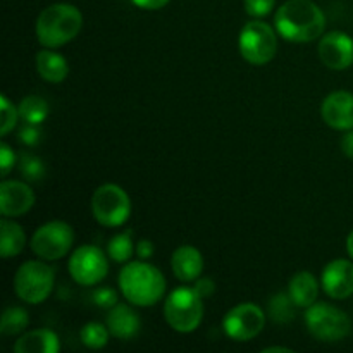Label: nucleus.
Here are the masks:
<instances>
[{"label":"nucleus","mask_w":353,"mask_h":353,"mask_svg":"<svg viewBox=\"0 0 353 353\" xmlns=\"http://www.w3.org/2000/svg\"><path fill=\"white\" fill-rule=\"evenodd\" d=\"M276 31L293 43H310L326 30V16L312 0H288L276 10Z\"/></svg>","instance_id":"f257e3e1"},{"label":"nucleus","mask_w":353,"mask_h":353,"mask_svg":"<svg viewBox=\"0 0 353 353\" xmlns=\"http://www.w3.org/2000/svg\"><path fill=\"white\" fill-rule=\"evenodd\" d=\"M164 274L147 261L126 262L119 272V290L124 299L137 307H152L165 293Z\"/></svg>","instance_id":"f03ea898"},{"label":"nucleus","mask_w":353,"mask_h":353,"mask_svg":"<svg viewBox=\"0 0 353 353\" xmlns=\"http://www.w3.org/2000/svg\"><path fill=\"white\" fill-rule=\"evenodd\" d=\"M83 28L81 10L71 3H52L37 17L34 33L45 48H59L74 40Z\"/></svg>","instance_id":"7ed1b4c3"},{"label":"nucleus","mask_w":353,"mask_h":353,"mask_svg":"<svg viewBox=\"0 0 353 353\" xmlns=\"http://www.w3.org/2000/svg\"><path fill=\"white\" fill-rule=\"evenodd\" d=\"M164 319L178 333H193L203 319V299L195 288H176L164 303Z\"/></svg>","instance_id":"20e7f679"},{"label":"nucleus","mask_w":353,"mask_h":353,"mask_svg":"<svg viewBox=\"0 0 353 353\" xmlns=\"http://www.w3.org/2000/svg\"><path fill=\"white\" fill-rule=\"evenodd\" d=\"M55 283V271L41 261H28L14 274V292L30 305H38L50 296Z\"/></svg>","instance_id":"39448f33"},{"label":"nucleus","mask_w":353,"mask_h":353,"mask_svg":"<svg viewBox=\"0 0 353 353\" xmlns=\"http://www.w3.org/2000/svg\"><path fill=\"white\" fill-rule=\"evenodd\" d=\"M309 333L323 343H336L345 340L352 331V321L338 307L326 302H316L305 312Z\"/></svg>","instance_id":"423d86ee"},{"label":"nucleus","mask_w":353,"mask_h":353,"mask_svg":"<svg viewBox=\"0 0 353 353\" xmlns=\"http://www.w3.org/2000/svg\"><path fill=\"white\" fill-rule=\"evenodd\" d=\"M278 31L272 30L268 23L261 19L248 21L238 37L240 54L248 64L265 65L276 57L278 52Z\"/></svg>","instance_id":"0eeeda50"},{"label":"nucleus","mask_w":353,"mask_h":353,"mask_svg":"<svg viewBox=\"0 0 353 353\" xmlns=\"http://www.w3.org/2000/svg\"><path fill=\"white\" fill-rule=\"evenodd\" d=\"M92 214L105 228H119L130 219V195L116 183L100 185L92 195Z\"/></svg>","instance_id":"6e6552de"},{"label":"nucleus","mask_w":353,"mask_h":353,"mask_svg":"<svg viewBox=\"0 0 353 353\" xmlns=\"http://www.w3.org/2000/svg\"><path fill=\"white\" fill-rule=\"evenodd\" d=\"M74 243V231L64 221H50L38 228L31 236V250L43 261L65 257Z\"/></svg>","instance_id":"1a4fd4ad"},{"label":"nucleus","mask_w":353,"mask_h":353,"mask_svg":"<svg viewBox=\"0 0 353 353\" xmlns=\"http://www.w3.org/2000/svg\"><path fill=\"white\" fill-rule=\"evenodd\" d=\"M71 278L81 286H95L109 274V255L95 245H81L68 262Z\"/></svg>","instance_id":"9d476101"},{"label":"nucleus","mask_w":353,"mask_h":353,"mask_svg":"<svg viewBox=\"0 0 353 353\" xmlns=\"http://www.w3.org/2000/svg\"><path fill=\"white\" fill-rule=\"evenodd\" d=\"M265 326V314L255 303H240L228 310L223 321V330L234 341H250L262 333Z\"/></svg>","instance_id":"9b49d317"},{"label":"nucleus","mask_w":353,"mask_h":353,"mask_svg":"<svg viewBox=\"0 0 353 353\" xmlns=\"http://www.w3.org/2000/svg\"><path fill=\"white\" fill-rule=\"evenodd\" d=\"M317 55L333 71L348 69L353 64V38L343 31H330L319 38Z\"/></svg>","instance_id":"f8f14e48"},{"label":"nucleus","mask_w":353,"mask_h":353,"mask_svg":"<svg viewBox=\"0 0 353 353\" xmlns=\"http://www.w3.org/2000/svg\"><path fill=\"white\" fill-rule=\"evenodd\" d=\"M34 205V193L26 183L3 179L0 183V212L3 217H19L30 212Z\"/></svg>","instance_id":"ddd939ff"},{"label":"nucleus","mask_w":353,"mask_h":353,"mask_svg":"<svg viewBox=\"0 0 353 353\" xmlns=\"http://www.w3.org/2000/svg\"><path fill=\"white\" fill-rule=\"evenodd\" d=\"M321 285L331 299H350L353 295V262L347 259L331 261L321 274Z\"/></svg>","instance_id":"4468645a"},{"label":"nucleus","mask_w":353,"mask_h":353,"mask_svg":"<svg viewBox=\"0 0 353 353\" xmlns=\"http://www.w3.org/2000/svg\"><path fill=\"white\" fill-rule=\"evenodd\" d=\"M321 116L324 123L333 130H353V93L347 90L330 93L321 105Z\"/></svg>","instance_id":"2eb2a0df"},{"label":"nucleus","mask_w":353,"mask_h":353,"mask_svg":"<svg viewBox=\"0 0 353 353\" xmlns=\"http://www.w3.org/2000/svg\"><path fill=\"white\" fill-rule=\"evenodd\" d=\"M105 324L114 338H117L121 341H128L133 340L138 334L141 326V319L130 305L117 303L107 314Z\"/></svg>","instance_id":"dca6fc26"},{"label":"nucleus","mask_w":353,"mask_h":353,"mask_svg":"<svg viewBox=\"0 0 353 353\" xmlns=\"http://www.w3.org/2000/svg\"><path fill=\"white\" fill-rule=\"evenodd\" d=\"M171 269L176 279L183 283H193L200 278L203 271V257L192 245H183L176 248L171 257Z\"/></svg>","instance_id":"f3484780"},{"label":"nucleus","mask_w":353,"mask_h":353,"mask_svg":"<svg viewBox=\"0 0 353 353\" xmlns=\"http://www.w3.org/2000/svg\"><path fill=\"white\" fill-rule=\"evenodd\" d=\"M61 350V340L52 330H33L24 333L19 340L14 343L16 353H59Z\"/></svg>","instance_id":"a211bd4d"},{"label":"nucleus","mask_w":353,"mask_h":353,"mask_svg":"<svg viewBox=\"0 0 353 353\" xmlns=\"http://www.w3.org/2000/svg\"><path fill=\"white\" fill-rule=\"evenodd\" d=\"M34 65H37V72L43 81L47 83H62L69 74V64L61 54L54 50V48H45L40 50L34 57Z\"/></svg>","instance_id":"6ab92c4d"},{"label":"nucleus","mask_w":353,"mask_h":353,"mask_svg":"<svg viewBox=\"0 0 353 353\" xmlns=\"http://www.w3.org/2000/svg\"><path fill=\"white\" fill-rule=\"evenodd\" d=\"M288 293L293 302L300 309H309L317 302L319 296V283L317 278L309 271H299L290 279Z\"/></svg>","instance_id":"aec40b11"},{"label":"nucleus","mask_w":353,"mask_h":353,"mask_svg":"<svg viewBox=\"0 0 353 353\" xmlns=\"http://www.w3.org/2000/svg\"><path fill=\"white\" fill-rule=\"evenodd\" d=\"M26 247V234L17 223L10 221V217H3L0 223V252L3 259H10L19 255Z\"/></svg>","instance_id":"412c9836"},{"label":"nucleus","mask_w":353,"mask_h":353,"mask_svg":"<svg viewBox=\"0 0 353 353\" xmlns=\"http://www.w3.org/2000/svg\"><path fill=\"white\" fill-rule=\"evenodd\" d=\"M17 110H19V119H23L26 124H37V126H41L50 112L47 100L38 95L24 97L17 105Z\"/></svg>","instance_id":"4be33fe9"},{"label":"nucleus","mask_w":353,"mask_h":353,"mask_svg":"<svg viewBox=\"0 0 353 353\" xmlns=\"http://www.w3.org/2000/svg\"><path fill=\"white\" fill-rule=\"evenodd\" d=\"M134 252H137V247H134L133 231L131 230L114 234L109 240V245H107V255L117 264L130 262Z\"/></svg>","instance_id":"5701e85b"},{"label":"nucleus","mask_w":353,"mask_h":353,"mask_svg":"<svg viewBox=\"0 0 353 353\" xmlns=\"http://www.w3.org/2000/svg\"><path fill=\"white\" fill-rule=\"evenodd\" d=\"M28 324H30V316L26 310L21 307H7L0 321V333L3 336H16L26 330Z\"/></svg>","instance_id":"b1692460"},{"label":"nucleus","mask_w":353,"mask_h":353,"mask_svg":"<svg viewBox=\"0 0 353 353\" xmlns=\"http://www.w3.org/2000/svg\"><path fill=\"white\" fill-rule=\"evenodd\" d=\"M296 303L293 302L290 293H278L269 300V316L274 323L288 324L295 319Z\"/></svg>","instance_id":"393cba45"},{"label":"nucleus","mask_w":353,"mask_h":353,"mask_svg":"<svg viewBox=\"0 0 353 353\" xmlns=\"http://www.w3.org/2000/svg\"><path fill=\"white\" fill-rule=\"evenodd\" d=\"M79 336H81L83 345L88 347L90 350H100V348H103L109 343L110 331L107 324L103 326L100 323H88L86 326H83Z\"/></svg>","instance_id":"a878e982"},{"label":"nucleus","mask_w":353,"mask_h":353,"mask_svg":"<svg viewBox=\"0 0 353 353\" xmlns=\"http://www.w3.org/2000/svg\"><path fill=\"white\" fill-rule=\"evenodd\" d=\"M19 169L23 178L28 179V181H40V179H43L45 172H47L43 161L40 157H37V155L31 154L21 155Z\"/></svg>","instance_id":"bb28decb"},{"label":"nucleus","mask_w":353,"mask_h":353,"mask_svg":"<svg viewBox=\"0 0 353 353\" xmlns=\"http://www.w3.org/2000/svg\"><path fill=\"white\" fill-rule=\"evenodd\" d=\"M0 110H2V126H0V134H2V137H7V134L16 128L17 119H19V110H17V107L14 105L6 95L0 97Z\"/></svg>","instance_id":"cd10ccee"},{"label":"nucleus","mask_w":353,"mask_h":353,"mask_svg":"<svg viewBox=\"0 0 353 353\" xmlns=\"http://www.w3.org/2000/svg\"><path fill=\"white\" fill-rule=\"evenodd\" d=\"M245 12L248 16L261 19V17L269 16L276 6V0H243Z\"/></svg>","instance_id":"c85d7f7f"},{"label":"nucleus","mask_w":353,"mask_h":353,"mask_svg":"<svg viewBox=\"0 0 353 353\" xmlns=\"http://www.w3.org/2000/svg\"><path fill=\"white\" fill-rule=\"evenodd\" d=\"M93 303L100 309H112L117 305V293L112 288H99L93 293Z\"/></svg>","instance_id":"c756f323"},{"label":"nucleus","mask_w":353,"mask_h":353,"mask_svg":"<svg viewBox=\"0 0 353 353\" xmlns=\"http://www.w3.org/2000/svg\"><path fill=\"white\" fill-rule=\"evenodd\" d=\"M14 164H16V154H14V150L6 141H2L0 143V169H2V178H6L9 174Z\"/></svg>","instance_id":"7c9ffc66"},{"label":"nucleus","mask_w":353,"mask_h":353,"mask_svg":"<svg viewBox=\"0 0 353 353\" xmlns=\"http://www.w3.org/2000/svg\"><path fill=\"white\" fill-rule=\"evenodd\" d=\"M40 138H41V131H40V126H37V124H26L19 133V140L23 141L24 145H28V147H34V145H38Z\"/></svg>","instance_id":"2f4dec72"},{"label":"nucleus","mask_w":353,"mask_h":353,"mask_svg":"<svg viewBox=\"0 0 353 353\" xmlns=\"http://www.w3.org/2000/svg\"><path fill=\"white\" fill-rule=\"evenodd\" d=\"M171 0H131L133 6H137L138 9L143 10H159L162 7H165Z\"/></svg>","instance_id":"473e14b6"},{"label":"nucleus","mask_w":353,"mask_h":353,"mask_svg":"<svg viewBox=\"0 0 353 353\" xmlns=\"http://www.w3.org/2000/svg\"><path fill=\"white\" fill-rule=\"evenodd\" d=\"M193 288H195V292L199 293L202 299H209V296L214 293V288H216V286H214L212 279L203 278V279H199V281L195 283V286H193Z\"/></svg>","instance_id":"72a5a7b5"},{"label":"nucleus","mask_w":353,"mask_h":353,"mask_svg":"<svg viewBox=\"0 0 353 353\" xmlns=\"http://www.w3.org/2000/svg\"><path fill=\"white\" fill-rule=\"evenodd\" d=\"M155 248H154V243H152L150 240H140L137 243V255L138 259H141V261H148V259L154 255Z\"/></svg>","instance_id":"f704fd0d"},{"label":"nucleus","mask_w":353,"mask_h":353,"mask_svg":"<svg viewBox=\"0 0 353 353\" xmlns=\"http://www.w3.org/2000/svg\"><path fill=\"white\" fill-rule=\"evenodd\" d=\"M341 150L348 159L353 161V130L345 131L343 138H341Z\"/></svg>","instance_id":"c9c22d12"},{"label":"nucleus","mask_w":353,"mask_h":353,"mask_svg":"<svg viewBox=\"0 0 353 353\" xmlns=\"http://www.w3.org/2000/svg\"><path fill=\"white\" fill-rule=\"evenodd\" d=\"M347 252H348V255L353 259V230L350 231V234H348V238H347Z\"/></svg>","instance_id":"e433bc0d"},{"label":"nucleus","mask_w":353,"mask_h":353,"mask_svg":"<svg viewBox=\"0 0 353 353\" xmlns=\"http://www.w3.org/2000/svg\"><path fill=\"white\" fill-rule=\"evenodd\" d=\"M264 353H269V352H283V353H292L290 348H285V347H269V348H264L262 350Z\"/></svg>","instance_id":"4c0bfd02"}]
</instances>
